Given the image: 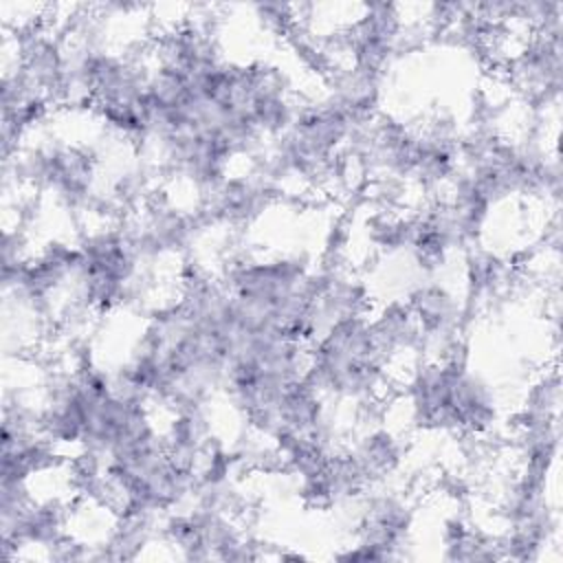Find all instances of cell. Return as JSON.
<instances>
[{"label": "cell", "instance_id": "obj_1", "mask_svg": "<svg viewBox=\"0 0 563 563\" xmlns=\"http://www.w3.org/2000/svg\"><path fill=\"white\" fill-rule=\"evenodd\" d=\"M350 455L363 471L365 479L374 484L376 479L389 475L398 468L402 460V446L389 431H372L350 449Z\"/></svg>", "mask_w": 563, "mask_h": 563}]
</instances>
